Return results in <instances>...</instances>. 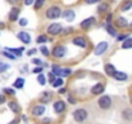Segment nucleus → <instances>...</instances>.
<instances>
[{
    "instance_id": "ddd939ff",
    "label": "nucleus",
    "mask_w": 132,
    "mask_h": 124,
    "mask_svg": "<svg viewBox=\"0 0 132 124\" xmlns=\"http://www.w3.org/2000/svg\"><path fill=\"white\" fill-rule=\"evenodd\" d=\"M32 115L34 116H42L44 112H45V107L43 106V105H36V106H34L32 107Z\"/></svg>"
},
{
    "instance_id": "2eb2a0df",
    "label": "nucleus",
    "mask_w": 132,
    "mask_h": 124,
    "mask_svg": "<svg viewBox=\"0 0 132 124\" xmlns=\"http://www.w3.org/2000/svg\"><path fill=\"white\" fill-rule=\"evenodd\" d=\"M65 107H66V105H65L63 101H56L53 103V109H54L56 112H62L65 110Z\"/></svg>"
},
{
    "instance_id": "a19ab883",
    "label": "nucleus",
    "mask_w": 132,
    "mask_h": 124,
    "mask_svg": "<svg viewBox=\"0 0 132 124\" xmlns=\"http://www.w3.org/2000/svg\"><path fill=\"white\" fill-rule=\"evenodd\" d=\"M4 92L7 93V94H14L16 92H14V89H12V88H5L4 89Z\"/></svg>"
},
{
    "instance_id": "c9c22d12",
    "label": "nucleus",
    "mask_w": 132,
    "mask_h": 124,
    "mask_svg": "<svg viewBox=\"0 0 132 124\" xmlns=\"http://www.w3.org/2000/svg\"><path fill=\"white\" fill-rule=\"evenodd\" d=\"M48 79H49V83H51V84H53V83H54V80H56V75H54V74H52V73H49Z\"/></svg>"
},
{
    "instance_id": "a878e982",
    "label": "nucleus",
    "mask_w": 132,
    "mask_h": 124,
    "mask_svg": "<svg viewBox=\"0 0 132 124\" xmlns=\"http://www.w3.org/2000/svg\"><path fill=\"white\" fill-rule=\"evenodd\" d=\"M105 29H106V31H108V34H109L110 36H117V31H115V29H114L113 26L106 25V26H105Z\"/></svg>"
},
{
    "instance_id": "09e8293b",
    "label": "nucleus",
    "mask_w": 132,
    "mask_h": 124,
    "mask_svg": "<svg viewBox=\"0 0 132 124\" xmlns=\"http://www.w3.org/2000/svg\"><path fill=\"white\" fill-rule=\"evenodd\" d=\"M65 92H66V89H65V88H60V91H58V93H60V94H63Z\"/></svg>"
},
{
    "instance_id": "ea45409f",
    "label": "nucleus",
    "mask_w": 132,
    "mask_h": 124,
    "mask_svg": "<svg viewBox=\"0 0 132 124\" xmlns=\"http://www.w3.org/2000/svg\"><path fill=\"white\" fill-rule=\"evenodd\" d=\"M111 18H113V14L109 13V14L106 16V25H110V23H111Z\"/></svg>"
},
{
    "instance_id": "4468645a",
    "label": "nucleus",
    "mask_w": 132,
    "mask_h": 124,
    "mask_svg": "<svg viewBox=\"0 0 132 124\" xmlns=\"http://www.w3.org/2000/svg\"><path fill=\"white\" fill-rule=\"evenodd\" d=\"M115 26L119 27V29H124V27L128 26V21L124 17H118L117 21H115Z\"/></svg>"
},
{
    "instance_id": "3c124183",
    "label": "nucleus",
    "mask_w": 132,
    "mask_h": 124,
    "mask_svg": "<svg viewBox=\"0 0 132 124\" xmlns=\"http://www.w3.org/2000/svg\"><path fill=\"white\" fill-rule=\"evenodd\" d=\"M4 27H5V25L3 22H0V29H4Z\"/></svg>"
},
{
    "instance_id": "c85d7f7f",
    "label": "nucleus",
    "mask_w": 132,
    "mask_h": 124,
    "mask_svg": "<svg viewBox=\"0 0 132 124\" xmlns=\"http://www.w3.org/2000/svg\"><path fill=\"white\" fill-rule=\"evenodd\" d=\"M62 84H63V79H62V78H57L52 85H53L54 88H60V87H62Z\"/></svg>"
},
{
    "instance_id": "393cba45",
    "label": "nucleus",
    "mask_w": 132,
    "mask_h": 124,
    "mask_svg": "<svg viewBox=\"0 0 132 124\" xmlns=\"http://www.w3.org/2000/svg\"><path fill=\"white\" fill-rule=\"evenodd\" d=\"M14 88H18V89H21V88H23V85H25V79L23 78H18V79H16V82H14Z\"/></svg>"
},
{
    "instance_id": "37998d69",
    "label": "nucleus",
    "mask_w": 132,
    "mask_h": 124,
    "mask_svg": "<svg viewBox=\"0 0 132 124\" xmlns=\"http://www.w3.org/2000/svg\"><path fill=\"white\" fill-rule=\"evenodd\" d=\"M71 31H74V30H73V29H66V30L62 29V32H61V34H62V35H68V34H70Z\"/></svg>"
},
{
    "instance_id": "423d86ee",
    "label": "nucleus",
    "mask_w": 132,
    "mask_h": 124,
    "mask_svg": "<svg viewBox=\"0 0 132 124\" xmlns=\"http://www.w3.org/2000/svg\"><path fill=\"white\" fill-rule=\"evenodd\" d=\"M108 47H109L108 41H101V43H98V44L96 45V48H95V54H96V56H101V54H104V53L106 52Z\"/></svg>"
},
{
    "instance_id": "6e6552de",
    "label": "nucleus",
    "mask_w": 132,
    "mask_h": 124,
    "mask_svg": "<svg viewBox=\"0 0 132 124\" xmlns=\"http://www.w3.org/2000/svg\"><path fill=\"white\" fill-rule=\"evenodd\" d=\"M95 22H96V18L95 17H88L87 20H84V21L80 22V27L83 30H88V29H91V26L95 25Z\"/></svg>"
},
{
    "instance_id": "a18cd8bd",
    "label": "nucleus",
    "mask_w": 132,
    "mask_h": 124,
    "mask_svg": "<svg viewBox=\"0 0 132 124\" xmlns=\"http://www.w3.org/2000/svg\"><path fill=\"white\" fill-rule=\"evenodd\" d=\"M23 3H25V5H31L35 3V0H23Z\"/></svg>"
},
{
    "instance_id": "8fccbe9b",
    "label": "nucleus",
    "mask_w": 132,
    "mask_h": 124,
    "mask_svg": "<svg viewBox=\"0 0 132 124\" xmlns=\"http://www.w3.org/2000/svg\"><path fill=\"white\" fill-rule=\"evenodd\" d=\"M7 2H8V3H11V4H17L18 0H7Z\"/></svg>"
},
{
    "instance_id": "de8ad7c7",
    "label": "nucleus",
    "mask_w": 132,
    "mask_h": 124,
    "mask_svg": "<svg viewBox=\"0 0 132 124\" xmlns=\"http://www.w3.org/2000/svg\"><path fill=\"white\" fill-rule=\"evenodd\" d=\"M69 102H70L71 105H75V102H77V101H75V98H73V97H69Z\"/></svg>"
},
{
    "instance_id": "b1692460",
    "label": "nucleus",
    "mask_w": 132,
    "mask_h": 124,
    "mask_svg": "<svg viewBox=\"0 0 132 124\" xmlns=\"http://www.w3.org/2000/svg\"><path fill=\"white\" fill-rule=\"evenodd\" d=\"M122 48H123V49H131V48H132V38H127V39L122 43Z\"/></svg>"
},
{
    "instance_id": "f257e3e1",
    "label": "nucleus",
    "mask_w": 132,
    "mask_h": 124,
    "mask_svg": "<svg viewBox=\"0 0 132 124\" xmlns=\"http://www.w3.org/2000/svg\"><path fill=\"white\" fill-rule=\"evenodd\" d=\"M61 14H62V11L57 5H52V7H49L45 11V17L48 20H57V18L61 17Z\"/></svg>"
},
{
    "instance_id": "bb28decb",
    "label": "nucleus",
    "mask_w": 132,
    "mask_h": 124,
    "mask_svg": "<svg viewBox=\"0 0 132 124\" xmlns=\"http://www.w3.org/2000/svg\"><path fill=\"white\" fill-rule=\"evenodd\" d=\"M52 74H54V75H61L62 74V69L60 67V66H57V65H53L52 66V71H51Z\"/></svg>"
},
{
    "instance_id": "0eeeda50",
    "label": "nucleus",
    "mask_w": 132,
    "mask_h": 124,
    "mask_svg": "<svg viewBox=\"0 0 132 124\" xmlns=\"http://www.w3.org/2000/svg\"><path fill=\"white\" fill-rule=\"evenodd\" d=\"M73 44L77 45V47H79V48H84V49L88 47V43H87V40H86L83 36H77V38H74V39H73Z\"/></svg>"
},
{
    "instance_id": "c756f323",
    "label": "nucleus",
    "mask_w": 132,
    "mask_h": 124,
    "mask_svg": "<svg viewBox=\"0 0 132 124\" xmlns=\"http://www.w3.org/2000/svg\"><path fill=\"white\" fill-rule=\"evenodd\" d=\"M44 2L45 0H35V3H34V8L38 11V9H40L42 8V5L44 4Z\"/></svg>"
},
{
    "instance_id": "dca6fc26",
    "label": "nucleus",
    "mask_w": 132,
    "mask_h": 124,
    "mask_svg": "<svg viewBox=\"0 0 132 124\" xmlns=\"http://www.w3.org/2000/svg\"><path fill=\"white\" fill-rule=\"evenodd\" d=\"M132 9V0H124L120 5V12H128Z\"/></svg>"
},
{
    "instance_id": "aec40b11",
    "label": "nucleus",
    "mask_w": 132,
    "mask_h": 124,
    "mask_svg": "<svg viewBox=\"0 0 132 124\" xmlns=\"http://www.w3.org/2000/svg\"><path fill=\"white\" fill-rule=\"evenodd\" d=\"M51 100H52V93H49V92H43V93H42L40 101H42L43 103H47V102H49Z\"/></svg>"
},
{
    "instance_id": "9b49d317",
    "label": "nucleus",
    "mask_w": 132,
    "mask_h": 124,
    "mask_svg": "<svg viewBox=\"0 0 132 124\" xmlns=\"http://www.w3.org/2000/svg\"><path fill=\"white\" fill-rule=\"evenodd\" d=\"M20 12H21V9L20 8H12L11 9V12H9V21L11 22H16V21H18V16H20Z\"/></svg>"
},
{
    "instance_id": "e433bc0d",
    "label": "nucleus",
    "mask_w": 132,
    "mask_h": 124,
    "mask_svg": "<svg viewBox=\"0 0 132 124\" xmlns=\"http://www.w3.org/2000/svg\"><path fill=\"white\" fill-rule=\"evenodd\" d=\"M18 23H20V26H26L27 25V20L26 18H21V20H18Z\"/></svg>"
},
{
    "instance_id": "cd10ccee",
    "label": "nucleus",
    "mask_w": 132,
    "mask_h": 124,
    "mask_svg": "<svg viewBox=\"0 0 132 124\" xmlns=\"http://www.w3.org/2000/svg\"><path fill=\"white\" fill-rule=\"evenodd\" d=\"M47 41H49V39H48L45 35H39L38 39H36V43H39V44H44V43H47Z\"/></svg>"
},
{
    "instance_id": "58836bf2",
    "label": "nucleus",
    "mask_w": 132,
    "mask_h": 124,
    "mask_svg": "<svg viewBox=\"0 0 132 124\" xmlns=\"http://www.w3.org/2000/svg\"><path fill=\"white\" fill-rule=\"evenodd\" d=\"M8 69H9V65H0V73H4Z\"/></svg>"
},
{
    "instance_id": "39448f33",
    "label": "nucleus",
    "mask_w": 132,
    "mask_h": 124,
    "mask_svg": "<svg viewBox=\"0 0 132 124\" xmlns=\"http://www.w3.org/2000/svg\"><path fill=\"white\" fill-rule=\"evenodd\" d=\"M98 106H100V109H102V110H106V109H109L110 106H111V98L109 97V96H101L100 98H98Z\"/></svg>"
},
{
    "instance_id": "72a5a7b5",
    "label": "nucleus",
    "mask_w": 132,
    "mask_h": 124,
    "mask_svg": "<svg viewBox=\"0 0 132 124\" xmlns=\"http://www.w3.org/2000/svg\"><path fill=\"white\" fill-rule=\"evenodd\" d=\"M3 54H4L7 58H9V59H14V58H16V56H14V54H12V53H9V52H7V50H5V52H3Z\"/></svg>"
},
{
    "instance_id": "f03ea898",
    "label": "nucleus",
    "mask_w": 132,
    "mask_h": 124,
    "mask_svg": "<svg viewBox=\"0 0 132 124\" xmlns=\"http://www.w3.org/2000/svg\"><path fill=\"white\" fill-rule=\"evenodd\" d=\"M87 116H88V112H87L86 109H77V110L73 112V118H74L75 121H78V123L84 121V120L87 119Z\"/></svg>"
},
{
    "instance_id": "6ab92c4d",
    "label": "nucleus",
    "mask_w": 132,
    "mask_h": 124,
    "mask_svg": "<svg viewBox=\"0 0 132 124\" xmlns=\"http://www.w3.org/2000/svg\"><path fill=\"white\" fill-rule=\"evenodd\" d=\"M5 50H7V52H11L12 54H14V56L17 57V56H21L25 49H23V48H5Z\"/></svg>"
},
{
    "instance_id": "9d476101",
    "label": "nucleus",
    "mask_w": 132,
    "mask_h": 124,
    "mask_svg": "<svg viewBox=\"0 0 132 124\" xmlns=\"http://www.w3.org/2000/svg\"><path fill=\"white\" fill-rule=\"evenodd\" d=\"M17 38H18L23 44H29V43H31V36H30V34L26 32V31H20V32L17 34Z\"/></svg>"
},
{
    "instance_id": "79ce46f5",
    "label": "nucleus",
    "mask_w": 132,
    "mask_h": 124,
    "mask_svg": "<svg viewBox=\"0 0 132 124\" xmlns=\"http://www.w3.org/2000/svg\"><path fill=\"white\" fill-rule=\"evenodd\" d=\"M86 4H96V3H100V0H84Z\"/></svg>"
},
{
    "instance_id": "20e7f679",
    "label": "nucleus",
    "mask_w": 132,
    "mask_h": 124,
    "mask_svg": "<svg viewBox=\"0 0 132 124\" xmlns=\"http://www.w3.org/2000/svg\"><path fill=\"white\" fill-rule=\"evenodd\" d=\"M52 56L54 58H63L66 56V48L63 45H56L52 49Z\"/></svg>"
},
{
    "instance_id": "1a4fd4ad",
    "label": "nucleus",
    "mask_w": 132,
    "mask_h": 124,
    "mask_svg": "<svg viewBox=\"0 0 132 124\" xmlns=\"http://www.w3.org/2000/svg\"><path fill=\"white\" fill-rule=\"evenodd\" d=\"M104 91H105V85H104L102 83H97V84H95V85L91 88V93H92L93 96H98V94L104 93Z\"/></svg>"
},
{
    "instance_id": "2f4dec72",
    "label": "nucleus",
    "mask_w": 132,
    "mask_h": 124,
    "mask_svg": "<svg viewBox=\"0 0 132 124\" xmlns=\"http://www.w3.org/2000/svg\"><path fill=\"white\" fill-rule=\"evenodd\" d=\"M40 53L43 54V56H49V50H48V48H45V47H40Z\"/></svg>"
},
{
    "instance_id": "f8f14e48",
    "label": "nucleus",
    "mask_w": 132,
    "mask_h": 124,
    "mask_svg": "<svg viewBox=\"0 0 132 124\" xmlns=\"http://www.w3.org/2000/svg\"><path fill=\"white\" fill-rule=\"evenodd\" d=\"M61 17H62V18H65L68 22H71V21L75 18V13H74V11H73V9H68V11L62 12Z\"/></svg>"
},
{
    "instance_id": "4be33fe9",
    "label": "nucleus",
    "mask_w": 132,
    "mask_h": 124,
    "mask_svg": "<svg viewBox=\"0 0 132 124\" xmlns=\"http://www.w3.org/2000/svg\"><path fill=\"white\" fill-rule=\"evenodd\" d=\"M122 116H123L124 120L132 121V110H131V109H126V110L122 112Z\"/></svg>"
},
{
    "instance_id": "5701e85b",
    "label": "nucleus",
    "mask_w": 132,
    "mask_h": 124,
    "mask_svg": "<svg viewBox=\"0 0 132 124\" xmlns=\"http://www.w3.org/2000/svg\"><path fill=\"white\" fill-rule=\"evenodd\" d=\"M109 11V4L108 3H100L98 4V8H97V12L98 13H105Z\"/></svg>"
},
{
    "instance_id": "473e14b6",
    "label": "nucleus",
    "mask_w": 132,
    "mask_h": 124,
    "mask_svg": "<svg viewBox=\"0 0 132 124\" xmlns=\"http://www.w3.org/2000/svg\"><path fill=\"white\" fill-rule=\"evenodd\" d=\"M70 74H71V70L70 69H62V74H61L62 76H69Z\"/></svg>"
},
{
    "instance_id": "7c9ffc66",
    "label": "nucleus",
    "mask_w": 132,
    "mask_h": 124,
    "mask_svg": "<svg viewBox=\"0 0 132 124\" xmlns=\"http://www.w3.org/2000/svg\"><path fill=\"white\" fill-rule=\"evenodd\" d=\"M38 83H39L40 85H44V84H45V76H44L43 74H39V75H38Z\"/></svg>"
},
{
    "instance_id": "f704fd0d",
    "label": "nucleus",
    "mask_w": 132,
    "mask_h": 124,
    "mask_svg": "<svg viewBox=\"0 0 132 124\" xmlns=\"http://www.w3.org/2000/svg\"><path fill=\"white\" fill-rule=\"evenodd\" d=\"M32 73H34V74H38V75H39V74H43V67H42V66H38V67H35V69L32 70Z\"/></svg>"
},
{
    "instance_id": "412c9836",
    "label": "nucleus",
    "mask_w": 132,
    "mask_h": 124,
    "mask_svg": "<svg viewBox=\"0 0 132 124\" xmlns=\"http://www.w3.org/2000/svg\"><path fill=\"white\" fill-rule=\"evenodd\" d=\"M8 107L13 111V112H20V105L17 103V102H14V101H9L8 102Z\"/></svg>"
},
{
    "instance_id": "f3484780",
    "label": "nucleus",
    "mask_w": 132,
    "mask_h": 124,
    "mask_svg": "<svg viewBox=\"0 0 132 124\" xmlns=\"http://www.w3.org/2000/svg\"><path fill=\"white\" fill-rule=\"evenodd\" d=\"M115 73H117V70H115L114 65H111V64L105 65V74H106L108 76H114Z\"/></svg>"
},
{
    "instance_id": "864d4df0",
    "label": "nucleus",
    "mask_w": 132,
    "mask_h": 124,
    "mask_svg": "<svg viewBox=\"0 0 132 124\" xmlns=\"http://www.w3.org/2000/svg\"><path fill=\"white\" fill-rule=\"evenodd\" d=\"M129 100H131V102H132V94H131V96H129Z\"/></svg>"
},
{
    "instance_id": "7ed1b4c3",
    "label": "nucleus",
    "mask_w": 132,
    "mask_h": 124,
    "mask_svg": "<svg viewBox=\"0 0 132 124\" xmlns=\"http://www.w3.org/2000/svg\"><path fill=\"white\" fill-rule=\"evenodd\" d=\"M47 32L49 35H52V36L58 35V34L62 32V25L61 23H52V25H49L47 27Z\"/></svg>"
},
{
    "instance_id": "5fc2aeb1",
    "label": "nucleus",
    "mask_w": 132,
    "mask_h": 124,
    "mask_svg": "<svg viewBox=\"0 0 132 124\" xmlns=\"http://www.w3.org/2000/svg\"><path fill=\"white\" fill-rule=\"evenodd\" d=\"M0 65H2V62H0Z\"/></svg>"
},
{
    "instance_id": "4c0bfd02",
    "label": "nucleus",
    "mask_w": 132,
    "mask_h": 124,
    "mask_svg": "<svg viewBox=\"0 0 132 124\" xmlns=\"http://www.w3.org/2000/svg\"><path fill=\"white\" fill-rule=\"evenodd\" d=\"M31 62H32L34 65H36V66H42V61H40V59H38V58H34Z\"/></svg>"
},
{
    "instance_id": "603ef678",
    "label": "nucleus",
    "mask_w": 132,
    "mask_h": 124,
    "mask_svg": "<svg viewBox=\"0 0 132 124\" xmlns=\"http://www.w3.org/2000/svg\"><path fill=\"white\" fill-rule=\"evenodd\" d=\"M4 101H5V98H4V97H0V103L4 102Z\"/></svg>"
},
{
    "instance_id": "49530a36",
    "label": "nucleus",
    "mask_w": 132,
    "mask_h": 124,
    "mask_svg": "<svg viewBox=\"0 0 132 124\" xmlns=\"http://www.w3.org/2000/svg\"><path fill=\"white\" fill-rule=\"evenodd\" d=\"M36 52H38V50H36L35 48H32V49H30V50L27 52V54H29V56H31V54H35Z\"/></svg>"
},
{
    "instance_id": "a211bd4d",
    "label": "nucleus",
    "mask_w": 132,
    "mask_h": 124,
    "mask_svg": "<svg viewBox=\"0 0 132 124\" xmlns=\"http://www.w3.org/2000/svg\"><path fill=\"white\" fill-rule=\"evenodd\" d=\"M115 80H118V82H124V80H127V74L126 73H123V71H117L115 74H114V76H113Z\"/></svg>"
},
{
    "instance_id": "c03bdc74",
    "label": "nucleus",
    "mask_w": 132,
    "mask_h": 124,
    "mask_svg": "<svg viewBox=\"0 0 132 124\" xmlns=\"http://www.w3.org/2000/svg\"><path fill=\"white\" fill-rule=\"evenodd\" d=\"M127 38H128V35H119V36H118V41H122V43H123Z\"/></svg>"
}]
</instances>
